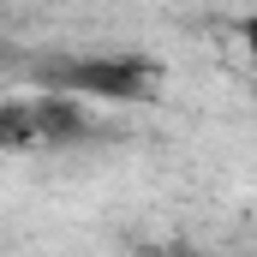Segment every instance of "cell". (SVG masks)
I'll use <instances>...</instances> for the list:
<instances>
[{
    "mask_svg": "<svg viewBox=\"0 0 257 257\" xmlns=\"http://www.w3.org/2000/svg\"><path fill=\"white\" fill-rule=\"evenodd\" d=\"M36 78L78 102H150L162 90V66L144 54H60L36 66Z\"/></svg>",
    "mask_w": 257,
    "mask_h": 257,
    "instance_id": "cell-1",
    "label": "cell"
},
{
    "mask_svg": "<svg viewBox=\"0 0 257 257\" xmlns=\"http://www.w3.org/2000/svg\"><path fill=\"white\" fill-rule=\"evenodd\" d=\"M30 102H36V132H42V150H66V144L90 138V102L60 96V90H42V96H30Z\"/></svg>",
    "mask_w": 257,
    "mask_h": 257,
    "instance_id": "cell-2",
    "label": "cell"
},
{
    "mask_svg": "<svg viewBox=\"0 0 257 257\" xmlns=\"http://www.w3.org/2000/svg\"><path fill=\"white\" fill-rule=\"evenodd\" d=\"M30 150H42L36 102L30 96H6L0 102V156H30Z\"/></svg>",
    "mask_w": 257,
    "mask_h": 257,
    "instance_id": "cell-3",
    "label": "cell"
},
{
    "mask_svg": "<svg viewBox=\"0 0 257 257\" xmlns=\"http://www.w3.org/2000/svg\"><path fill=\"white\" fill-rule=\"evenodd\" d=\"M239 42H245V54H251V66H257V12L239 18Z\"/></svg>",
    "mask_w": 257,
    "mask_h": 257,
    "instance_id": "cell-4",
    "label": "cell"
}]
</instances>
